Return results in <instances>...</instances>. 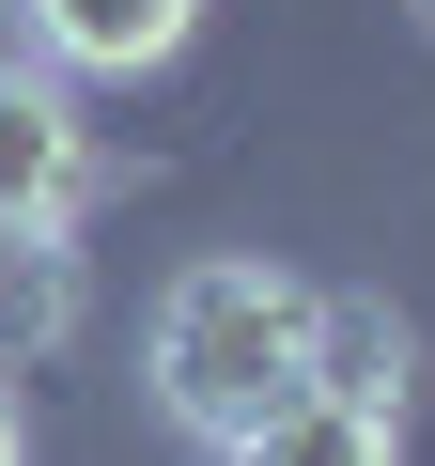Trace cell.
Here are the masks:
<instances>
[{"instance_id":"cell-4","label":"cell","mask_w":435,"mask_h":466,"mask_svg":"<svg viewBox=\"0 0 435 466\" xmlns=\"http://www.w3.org/2000/svg\"><path fill=\"white\" fill-rule=\"evenodd\" d=\"M78 342V233L63 218H16L0 233V373H32Z\"/></svg>"},{"instance_id":"cell-3","label":"cell","mask_w":435,"mask_h":466,"mask_svg":"<svg viewBox=\"0 0 435 466\" xmlns=\"http://www.w3.org/2000/svg\"><path fill=\"white\" fill-rule=\"evenodd\" d=\"M78 171H94L78 94L47 63H0V233H16V218H78Z\"/></svg>"},{"instance_id":"cell-5","label":"cell","mask_w":435,"mask_h":466,"mask_svg":"<svg viewBox=\"0 0 435 466\" xmlns=\"http://www.w3.org/2000/svg\"><path fill=\"white\" fill-rule=\"evenodd\" d=\"M218 466H404V420H389V404H327V389H296V404H265Z\"/></svg>"},{"instance_id":"cell-6","label":"cell","mask_w":435,"mask_h":466,"mask_svg":"<svg viewBox=\"0 0 435 466\" xmlns=\"http://www.w3.org/2000/svg\"><path fill=\"white\" fill-rule=\"evenodd\" d=\"M311 389L327 404H389L404 420V327L373 296H311Z\"/></svg>"},{"instance_id":"cell-1","label":"cell","mask_w":435,"mask_h":466,"mask_svg":"<svg viewBox=\"0 0 435 466\" xmlns=\"http://www.w3.org/2000/svg\"><path fill=\"white\" fill-rule=\"evenodd\" d=\"M311 389V280L249 265V249H218L156 296V404L202 435V451H234L265 404Z\"/></svg>"},{"instance_id":"cell-7","label":"cell","mask_w":435,"mask_h":466,"mask_svg":"<svg viewBox=\"0 0 435 466\" xmlns=\"http://www.w3.org/2000/svg\"><path fill=\"white\" fill-rule=\"evenodd\" d=\"M0 466H32V420H16V389H0Z\"/></svg>"},{"instance_id":"cell-2","label":"cell","mask_w":435,"mask_h":466,"mask_svg":"<svg viewBox=\"0 0 435 466\" xmlns=\"http://www.w3.org/2000/svg\"><path fill=\"white\" fill-rule=\"evenodd\" d=\"M16 32L47 78H156L202 32V0H16Z\"/></svg>"}]
</instances>
